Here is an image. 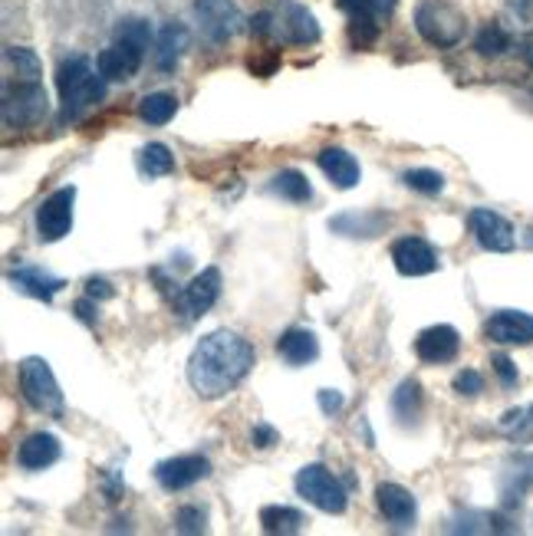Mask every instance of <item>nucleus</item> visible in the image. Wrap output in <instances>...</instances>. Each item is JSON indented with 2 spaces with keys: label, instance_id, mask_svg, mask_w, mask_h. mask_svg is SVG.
<instances>
[{
  "label": "nucleus",
  "instance_id": "f257e3e1",
  "mask_svg": "<svg viewBox=\"0 0 533 536\" xmlns=\"http://www.w3.org/2000/svg\"><path fill=\"white\" fill-rule=\"evenodd\" d=\"M257 362L254 346L231 329H214L204 336L188 359V382L201 398H224L251 375Z\"/></svg>",
  "mask_w": 533,
  "mask_h": 536
},
{
  "label": "nucleus",
  "instance_id": "f03ea898",
  "mask_svg": "<svg viewBox=\"0 0 533 536\" xmlns=\"http://www.w3.org/2000/svg\"><path fill=\"white\" fill-rule=\"evenodd\" d=\"M251 30L257 37H274L277 43H287V47H313V43H320V24L297 0H280L277 10H260L251 20Z\"/></svg>",
  "mask_w": 533,
  "mask_h": 536
},
{
  "label": "nucleus",
  "instance_id": "7ed1b4c3",
  "mask_svg": "<svg viewBox=\"0 0 533 536\" xmlns=\"http://www.w3.org/2000/svg\"><path fill=\"white\" fill-rule=\"evenodd\" d=\"M106 83L109 79L96 70L86 56H70L56 70V89H60L66 116H79L83 109H93L106 99Z\"/></svg>",
  "mask_w": 533,
  "mask_h": 536
},
{
  "label": "nucleus",
  "instance_id": "20e7f679",
  "mask_svg": "<svg viewBox=\"0 0 533 536\" xmlns=\"http://www.w3.org/2000/svg\"><path fill=\"white\" fill-rule=\"evenodd\" d=\"M415 30L422 33L425 43H432V47H458L464 40V30H468V20L464 14L448 4V0H422V4L415 7Z\"/></svg>",
  "mask_w": 533,
  "mask_h": 536
},
{
  "label": "nucleus",
  "instance_id": "39448f33",
  "mask_svg": "<svg viewBox=\"0 0 533 536\" xmlns=\"http://www.w3.org/2000/svg\"><path fill=\"white\" fill-rule=\"evenodd\" d=\"M20 392H24L33 412L53 415V418L63 415V392H60V382H56L47 359L30 356L20 362Z\"/></svg>",
  "mask_w": 533,
  "mask_h": 536
},
{
  "label": "nucleus",
  "instance_id": "423d86ee",
  "mask_svg": "<svg viewBox=\"0 0 533 536\" xmlns=\"http://www.w3.org/2000/svg\"><path fill=\"white\" fill-rule=\"evenodd\" d=\"M293 484H297V494L306 500V504H313L323 513H343L349 507V494H346L343 481H339L330 467H323V464L300 467V474Z\"/></svg>",
  "mask_w": 533,
  "mask_h": 536
},
{
  "label": "nucleus",
  "instance_id": "0eeeda50",
  "mask_svg": "<svg viewBox=\"0 0 533 536\" xmlns=\"http://www.w3.org/2000/svg\"><path fill=\"white\" fill-rule=\"evenodd\" d=\"M50 109L47 89L43 83H7L4 89V125L7 129H27V125H37Z\"/></svg>",
  "mask_w": 533,
  "mask_h": 536
},
{
  "label": "nucleus",
  "instance_id": "6e6552de",
  "mask_svg": "<svg viewBox=\"0 0 533 536\" xmlns=\"http://www.w3.org/2000/svg\"><path fill=\"white\" fill-rule=\"evenodd\" d=\"M73 204H76V188H56L53 195L37 208V237L43 244L63 241L73 231Z\"/></svg>",
  "mask_w": 533,
  "mask_h": 536
},
{
  "label": "nucleus",
  "instance_id": "1a4fd4ad",
  "mask_svg": "<svg viewBox=\"0 0 533 536\" xmlns=\"http://www.w3.org/2000/svg\"><path fill=\"white\" fill-rule=\"evenodd\" d=\"M221 296V270L218 267H208L201 270L188 287H181V293L175 296V313L191 323V319H201L204 313L218 303Z\"/></svg>",
  "mask_w": 533,
  "mask_h": 536
},
{
  "label": "nucleus",
  "instance_id": "9d476101",
  "mask_svg": "<svg viewBox=\"0 0 533 536\" xmlns=\"http://www.w3.org/2000/svg\"><path fill=\"white\" fill-rule=\"evenodd\" d=\"M204 477H211V461L204 458V454H178V458L155 464V481L162 490H168V494L195 487Z\"/></svg>",
  "mask_w": 533,
  "mask_h": 536
},
{
  "label": "nucleus",
  "instance_id": "9b49d317",
  "mask_svg": "<svg viewBox=\"0 0 533 536\" xmlns=\"http://www.w3.org/2000/svg\"><path fill=\"white\" fill-rule=\"evenodd\" d=\"M195 14L214 43H228L244 30V17L234 0H195Z\"/></svg>",
  "mask_w": 533,
  "mask_h": 536
},
{
  "label": "nucleus",
  "instance_id": "f8f14e48",
  "mask_svg": "<svg viewBox=\"0 0 533 536\" xmlns=\"http://www.w3.org/2000/svg\"><path fill=\"white\" fill-rule=\"evenodd\" d=\"M395 0H339V7L349 14V30H353L356 47H369L379 37L382 20L389 17Z\"/></svg>",
  "mask_w": 533,
  "mask_h": 536
},
{
  "label": "nucleus",
  "instance_id": "ddd939ff",
  "mask_svg": "<svg viewBox=\"0 0 533 536\" xmlns=\"http://www.w3.org/2000/svg\"><path fill=\"white\" fill-rule=\"evenodd\" d=\"M458 352H461V333L448 323L428 326L415 339V356L428 362V366H448V362L458 359Z\"/></svg>",
  "mask_w": 533,
  "mask_h": 536
},
{
  "label": "nucleus",
  "instance_id": "4468645a",
  "mask_svg": "<svg viewBox=\"0 0 533 536\" xmlns=\"http://www.w3.org/2000/svg\"><path fill=\"white\" fill-rule=\"evenodd\" d=\"M392 264L402 277H428L438 270V250L425 237H399L392 244Z\"/></svg>",
  "mask_w": 533,
  "mask_h": 536
},
{
  "label": "nucleus",
  "instance_id": "2eb2a0df",
  "mask_svg": "<svg viewBox=\"0 0 533 536\" xmlns=\"http://www.w3.org/2000/svg\"><path fill=\"white\" fill-rule=\"evenodd\" d=\"M468 224H471L474 241H478L484 250H491V254H507V250H514V227H510V221L501 218L497 211L474 208Z\"/></svg>",
  "mask_w": 533,
  "mask_h": 536
},
{
  "label": "nucleus",
  "instance_id": "dca6fc26",
  "mask_svg": "<svg viewBox=\"0 0 533 536\" xmlns=\"http://www.w3.org/2000/svg\"><path fill=\"white\" fill-rule=\"evenodd\" d=\"M484 336L501 346H530L533 342V316L520 310H501L484 323Z\"/></svg>",
  "mask_w": 533,
  "mask_h": 536
},
{
  "label": "nucleus",
  "instance_id": "f3484780",
  "mask_svg": "<svg viewBox=\"0 0 533 536\" xmlns=\"http://www.w3.org/2000/svg\"><path fill=\"white\" fill-rule=\"evenodd\" d=\"M376 504H379V513L395 530H408L418 517V504H415L412 490H405L402 484H379Z\"/></svg>",
  "mask_w": 533,
  "mask_h": 536
},
{
  "label": "nucleus",
  "instance_id": "a211bd4d",
  "mask_svg": "<svg viewBox=\"0 0 533 536\" xmlns=\"http://www.w3.org/2000/svg\"><path fill=\"white\" fill-rule=\"evenodd\" d=\"M142 53L145 50L132 47V43L116 40L112 47H106L99 53V70H102V76L109 79V83H126V79H132L135 73H139Z\"/></svg>",
  "mask_w": 533,
  "mask_h": 536
},
{
  "label": "nucleus",
  "instance_id": "6ab92c4d",
  "mask_svg": "<svg viewBox=\"0 0 533 536\" xmlns=\"http://www.w3.org/2000/svg\"><path fill=\"white\" fill-rule=\"evenodd\" d=\"M60 441L56 435H47V431H37V435L24 438V444L17 448V464L24 467V471H47L56 461H60Z\"/></svg>",
  "mask_w": 533,
  "mask_h": 536
},
{
  "label": "nucleus",
  "instance_id": "aec40b11",
  "mask_svg": "<svg viewBox=\"0 0 533 536\" xmlns=\"http://www.w3.org/2000/svg\"><path fill=\"white\" fill-rule=\"evenodd\" d=\"M316 165H320V171L333 181L339 191L356 188L359 178H362L359 162L346 152V148H323V152L316 155Z\"/></svg>",
  "mask_w": 533,
  "mask_h": 536
},
{
  "label": "nucleus",
  "instance_id": "412c9836",
  "mask_svg": "<svg viewBox=\"0 0 533 536\" xmlns=\"http://www.w3.org/2000/svg\"><path fill=\"white\" fill-rule=\"evenodd\" d=\"M7 280L14 283L20 293H27L33 300H43V303H53V296L66 287L60 277H50V273L40 267H17L7 273Z\"/></svg>",
  "mask_w": 533,
  "mask_h": 536
},
{
  "label": "nucleus",
  "instance_id": "4be33fe9",
  "mask_svg": "<svg viewBox=\"0 0 533 536\" xmlns=\"http://www.w3.org/2000/svg\"><path fill=\"white\" fill-rule=\"evenodd\" d=\"M277 356L287 362V366H306V362L320 359V339H316L310 329H287L277 339Z\"/></svg>",
  "mask_w": 533,
  "mask_h": 536
},
{
  "label": "nucleus",
  "instance_id": "5701e85b",
  "mask_svg": "<svg viewBox=\"0 0 533 536\" xmlns=\"http://www.w3.org/2000/svg\"><path fill=\"white\" fill-rule=\"evenodd\" d=\"M188 43H191V33L185 24H165L162 33H158V43H155V63H158V70L162 73H172L178 60L185 56L188 50Z\"/></svg>",
  "mask_w": 533,
  "mask_h": 536
},
{
  "label": "nucleus",
  "instance_id": "b1692460",
  "mask_svg": "<svg viewBox=\"0 0 533 536\" xmlns=\"http://www.w3.org/2000/svg\"><path fill=\"white\" fill-rule=\"evenodd\" d=\"M533 487V458H517L507 464V471L501 477V494H504V504L514 507L520 504V497L527 494Z\"/></svg>",
  "mask_w": 533,
  "mask_h": 536
},
{
  "label": "nucleus",
  "instance_id": "393cba45",
  "mask_svg": "<svg viewBox=\"0 0 533 536\" xmlns=\"http://www.w3.org/2000/svg\"><path fill=\"white\" fill-rule=\"evenodd\" d=\"M4 66H7V83H40V76H43V63H40V56L27 50V47H7L4 53Z\"/></svg>",
  "mask_w": 533,
  "mask_h": 536
},
{
  "label": "nucleus",
  "instance_id": "a878e982",
  "mask_svg": "<svg viewBox=\"0 0 533 536\" xmlns=\"http://www.w3.org/2000/svg\"><path fill=\"white\" fill-rule=\"evenodd\" d=\"M306 520L303 517V510L297 507H264L260 510V527H264V533H280V536H293V533H300L306 527Z\"/></svg>",
  "mask_w": 533,
  "mask_h": 536
},
{
  "label": "nucleus",
  "instance_id": "bb28decb",
  "mask_svg": "<svg viewBox=\"0 0 533 536\" xmlns=\"http://www.w3.org/2000/svg\"><path fill=\"white\" fill-rule=\"evenodd\" d=\"M270 195H277L283 201H293V204H306L313 198V188H310V178L300 175V171H280V175L270 178V185H267Z\"/></svg>",
  "mask_w": 533,
  "mask_h": 536
},
{
  "label": "nucleus",
  "instance_id": "cd10ccee",
  "mask_svg": "<svg viewBox=\"0 0 533 536\" xmlns=\"http://www.w3.org/2000/svg\"><path fill=\"white\" fill-rule=\"evenodd\" d=\"M497 431L514 444H533V405L510 408V412L497 421Z\"/></svg>",
  "mask_w": 533,
  "mask_h": 536
},
{
  "label": "nucleus",
  "instance_id": "c85d7f7f",
  "mask_svg": "<svg viewBox=\"0 0 533 536\" xmlns=\"http://www.w3.org/2000/svg\"><path fill=\"white\" fill-rule=\"evenodd\" d=\"M422 405H425V395H422V385H418L415 379L402 382L392 395V412L402 425H412V421L422 415Z\"/></svg>",
  "mask_w": 533,
  "mask_h": 536
},
{
  "label": "nucleus",
  "instance_id": "c756f323",
  "mask_svg": "<svg viewBox=\"0 0 533 536\" xmlns=\"http://www.w3.org/2000/svg\"><path fill=\"white\" fill-rule=\"evenodd\" d=\"M385 221H389L385 214H343V218L330 221V231L346 237H376Z\"/></svg>",
  "mask_w": 533,
  "mask_h": 536
},
{
  "label": "nucleus",
  "instance_id": "7c9ffc66",
  "mask_svg": "<svg viewBox=\"0 0 533 536\" xmlns=\"http://www.w3.org/2000/svg\"><path fill=\"white\" fill-rule=\"evenodd\" d=\"M139 171H142L145 178L172 175V171H175V155L168 152V145H162V142L145 145L142 152H139Z\"/></svg>",
  "mask_w": 533,
  "mask_h": 536
},
{
  "label": "nucleus",
  "instance_id": "2f4dec72",
  "mask_svg": "<svg viewBox=\"0 0 533 536\" xmlns=\"http://www.w3.org/2000/svg\"><path fill=\"white\" fill-rule=\"evenodd\" d=\"M178 112V99L172 93H152L139 102V119L149 125H168Z\"/></svg>",
  "mask_w": 533,
  "mask_h": 536
},
{
  "label": "nucleus",
  "instance_id": "473e14b6",
  "mask_svg": "<svg viewBox=\"0 0 533 536\" xmlns=\"http://www.w3.org/2000/svg\"><path fill=\"white\" fill-rule=\"evenodd\" d=\"M405 185L418 191V195H441V191H445V175L432 168H412V171H405Z\"/></svg>",
  "mask_w": 533,
  "mask_h": 536
},
{
  "label": "nucleus",
  "instance_id": "72a5a7b5",
  "mask_svg": "<svg viewBox=\"0 0 533 536\" xmlns=\"http://www.w3.org/2000/svg\"><path fill=\"white\" fill-rule=\"evenodd\" d=\"M474 47H478V53H481V56H501V53H507V50H510V33H507L504 27L491 24V27H484V30L478 33V40H474Z\"/></svg>",
  "mask_w": 533,
  "mask_h": 536
},
{
  "label": "nucleus",
  "instance_id": "f704fd0d",
  "mask_svg": "<svg viewBox=\"0 0 533 536\" xmlns=\"http://www.w3.org/2000/svg\"><path fill=\"white\" fill-rule=\"evenodd\" d=\"M116 40H126V43H132V47H139V50H149L152 27L145 24V20H139V17H129V20H122V24L116 27Z\"/></svg>",
  "mask_w": 533,
  "mask_h": 536
},
{
  "label": "nucleus",
  "instance_id": "c9c22d12",
  "mask_svg": "<svg viewBox=\"0 0 533 536\" xmlns=\"http://www.w3.org/2000/svg\"><path fill=\"white\" fill-rule=\"evenodd\" d=\"M507 27L517 33H533V0H507Z\"/></svg>",
  "mask_w": 533,
  "mask_h": 536
},
{
  "label": "nucleus",
  "instance_id": "e433bc0d",
  "mask_svg": "<svg viewBox=\"0 0 533 536\" xmlns=\"http://www.w3.org/2000/svg\"><path fill=\"white\" fill-rule=\"evenodd\" d=\"M204 510L201 507H181L178 513H175V527L181 530V533H204Z\"/></svg>",
  "mask_w": 533,
  "mask_h": 536
},
{
  "label": "nucleus",
  "instance_id": "4c0bfd02",
  "mask_svg": "<svg viewBox=\"0 0 533 536\" xmlns=\"http://www.w3.org/2000/svg\"><path fill=\"white\" fill-rule=\"evenodd\" d=\"M455 392H458V395H481V392H484L481 372H474V369L458 372V375H455Z\"/></svg>",
  "mask_w": 533,
  "mask_h": 536
},
{
  "label": "nucleus",
  "instance_id": "58836bf2",
  "mask_svg": "<svg viewBox=\"0 0 533 536\" xmlns=\"http://www.w3.org/2000/svg\"><path fill=\"white\" fill-rule=\"evenodd\" d=\"M491 366H494L497 379H501V385H504V389H514V385H517V379H520L514 362H510L507 356H494V359H491Z\"/></svg>",
  "mask_w": 533,
  "mask_h": 536
},
{
  "label": "nucleus",
  "instance_id": "ea45409f",
  "mask_svg": "<svg viewBox=\"0 0 533 536\" xmlns=\"http://www.w3.org/2000/svg\"><path fill=\"white\" fill-rule=\"evenodd\" d=\"M343 405H346L343 392H333V389H323V392H320V408H323V415L343 412Z\"/></svg>",
  "mask_w": 533,
  "mask_h": 536
},
{
  "label": "nucleus",
  "instance_id": "a19ab883",
  "mask_svg": "<svg viewBox=\"0 0 533 536\" xmlns=\"http://www.w3.org/2000/svg\"><path fill=\"white\" fill-rule=\"evenodd\" d=\"M251 441H254V448L267 451V448H274V444H277V431L270 428V425H257L251 431Z\"/></svg>",
  "mask_w": 533,
  "mask_h": 536
},
{
  "label": "nucleus",
  "instance_id": "79ce46f5",
  "mask_svg": "<svg viewBox=\"0 0 533 536\" xmlns=\"http://www.w3.org/2000/svg\"><path fill=\"white\" fill-rule=\"evenodd\" d=\"M86 293L93 296V300H112V296H116V290H112L106 280H96V277L86 283Z\"/></svg>",
  "mask_w": 533,
  "mask_h": 536
}]
</instances>
